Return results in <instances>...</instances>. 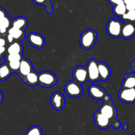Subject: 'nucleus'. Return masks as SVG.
<instances>
[{
  "mask_svg": "<svg viewBox=\"0 0 135 135\" xmlns=\"http://www.w3.org/2000/svg\"><path fill=\"white\" fill-rule=\"evenodd\" d=\"M103 103L99 106L97 111L103 114L111 120L116 119L118 112L111 95L107 93L103 99Z\"/></svg>",
  "mask_w": 135,
  "mask_h": 135,
  "instance_id": "1",
  "label": "nucleus"
},
{
  "mask_svg": "<svg viewBox=\"0 0 135 135\" xmlns=\"http://www.w3.org/2000/svg\"><path fill=\"white\" fill-rule=\"evenodd\" d=\"M97 32L93 28L83 31L80 37V45L81 49L89 50L95 46L97 41Z\"/></svg>",
  "mask_w": 135,
  "mask_h": 135,
  "instance_id": "2",
  "label": "nucleus"
},
{
  "mask_svg": "<svg viewBox=\"0 0 135 135\" xmlns=\"http://www.w3.org/2000/svg\"><path fill=\"white\" fill-rule=\"evenodd\" d=\"M123 22L119 19L112 18L108 21L106 26V30L108 35L114 38L120 37Z\"/></svg>",
  "mask_w": 135,
  "mask_h": 135,
  "instance_id": "3",
  "label": "nucleus"
},
{
  "mask_svg": "<svg viewBox=\"0 0 135 135\" xmlns=\"http://www.w3.org/2000/svg\"><path fill=\"white\" fill-rule=\"evenodd\" d=\"M57 78L53 72L42 71L38 73V85L45 88H50L57 84Z\"/></svg>",
  "mask_w": 135,
  "mask_h": 135,
  "instance_id": "4",
  "label": "nucleus"
},
{
  "mask_svg": "<svg viewBox=\"0 0 135 135\" xmlns=\"http://www.w3.org/2000/svg\"><path fill=\"white\" fill-rule=\"evenodd\" d=\"M64 91L66 95L71 98H77L82 95L83 89L81 84L74 80L68 81L64 85Z\"/></svg>",
  "mask_w": 135,
  "mask_h": 135,
  "instance_id": "5",
  "label": "nucleus"
},
{
  "mask_svg": "<svg viewBox=\"0 0 135 135\" xmlns=\"http://www.w3.org/2000/svg\"><path fill=\"white\" fill-rule=\"evenodd\" d=\"M98 62V61L95 58H91L85 66L88 72V80L91 82H97L100 80Z\"/></svg>",
  "mask_w": 135,
  "mask_h": 135,
  "instance_id": "6",
  "label": "nucleus"
},
{
  "mask_svg": "<svg viewBox=\"0 0 135 135\" xmlns=\"http://www.w3.org/2000/svg\"><path fill=\"white\" fill-rule=\"evenodd\" d=\"M27 40L28 43L32 47L35 49H41L45 46L46 40L45 37L39 32H31L27 36Z\"/></svg>",
  "mask_w": 135,
  "mask_h": 135,
  "instance_id": "7",
  "label": "nucleus"
},
{
  "mask_svg": "<svg viewBox=\"0 0 135 135\" xmlns=\"http://www.w3.org/2000/svg\"><path fill=\"white\" fill-rule=\"evenodd\" d=\"M118 98L127 104L135 103V88H122L118 92Z\"/></svg>",
  "mask_w": 135,
  "mask_h": 135,
  "instance_id": "8",
  "label": "nucleus"
},
{
  "mask_svg": "<svg viewBox=\"0 0 135 135\" xmlns=\"http://www.w3.org/2000/svg\"><path fill=\"white\" fill-rule=\"evenodd\" d=\"M88 93L90 97L96 101H103L107 94V91L102 87L97 84H91L88 88Z\"/></svg>",
  "mask_w": 135,
  "mask_h": 135,
  "instance_id": "9",
  "label": "nucleus"
},
{
  "mask_svg": "<svg viewBox=\"0 0 135 135\" xmlns=\"http://www.w3.org/2000/svg\"><path fill=\"white\" fill-rule=\"evenodd\" d=\"M73 79L80 84H85L88 81V72L85 66H78L74 68L72 73Z\"/></svg>",
  "mask_w": 135,
  "mask_h": 135,
  "instance_id": "10",
  "label": "nucleus"
},
{
  "mask_svg": "<svg viewBox=\"0 0 135 135\" xmlns=\"http://www.w3.org/2000/svg\"><path fill=\"white\" fill-rule=\"evenodd\" d=\"M50 103L55 111H61L64 107L66 103L64 96L59 91L54 92L50 96Z\"/></svg>",
  "mask_w": 135,
  "mask_h": 135,
  "instance_id": "11",
  "label": "nucleus"
},
{
  "mask_svg": "<svg viewBox=\"0 0 135 135\" xmlns=\"http://www.w3.org/2000/svg\"><path fill=\"white\" fill-rule=\"evenodd\" d=\"M93 120L96 127L101 130H105L111 127V120L100 113L98 111H96L93 115Z\"/></svg>",
  "mask_w": 135,
  "mask_h": 135,
  "instance_id": "12",
  "label": "nucleus"
},
{
  "mask_svg": "<svg viewBox=\"0 0 135 135\" xmlns=\"http://www.w3.org/2000/svg\"><path fill=\"white\" fill-rule=\"evenodd\" d=\"M33 70V66L31 61L23 57L20 62V67L17 74L21 79H23Z\"/></svg>",
  "mask_w": 135,
  "mask_h": 135,
  "instance_id": "13",
  "label": "nucleus"
},
{
  "mask_svg": "<svg viewBox=\"0 0 135 135\" xmlns=\"http://www.w3.org/2000/svg\"><path fill=\"white\" fill-rule=\"evenodd\" d=\"M135 35V23L126 21L122 27L120 37L124 39H129Z\"/></svg>",
  "mask_w": 135,
  "mask_h": 135,
  "instance_id": "14",
  "label": "nucleus"
},
{
  "mask_svg": "<svg viewBox=\"0 0 135 135\" xmlns=\"http://www.w3.org/2000/svg\"><path fill=\"white\" fill-rule=\"evenodd\" d=\"M98 69L100 80L105 81L109 79L111 75V70L107 64L103 62H99Z\"/></svg>",
  "mask_w": 135,
  "mask_h": 135,
  "instance_id": "15",
  "label": "nucleus"
},
{
  "mask_svg": "<svg viewBox=\"0 0 135 135\" xmlns=\"http://www.w3.org/2000/svg\"><path fill=\"white\" fill-rule=\"evenodd\" d=\"M21 80L28 86H35L38 85V73L33 70L21 79Z\"/></svg>",
  "mask_w": 135,
  "mask_h": 135,
  "instance_id": "16",
  "label": "nucleus"
},
{
  "mask_svg": "<svg viewBox=\"0 0 135 135\" xmlns=\"http://www.w3.org/2000/svg\"><path fill=\"white\" fill-rule=\"evenodd\" d=\"M28 20L25 17H17L12 20L11 22V27L17 28V29L25 31L28 27Z\"/></svg>",
  "mask_w": 135,
  "mask_h": 135,
  "instance_id": "17",
  "label": "nucleus"
},
{
  "mask_svg": "<svg viewBox=\"0 0 135 135\" xmlns=\"http://www.w3.org/2000/svg\"><path fill=\"white\" fill-rule=\"evenodd\" d=\"M122 88H135V73H129L124 76Z\"/></svg>",
  "mask_w": 135,
  "mask_h": 135,
  "instance_id": "18",
  "label": "nucleus"
},
{
  "mask_svg": "<svg viewBox=\"0 0 135 135\" xmlns=\"http://www.w3.org/2000/svg\"><path fill=\"white\" fill-rule=\"evenodd\" d=\"M7 32H8V34H9L10 35L12 36L15 41H21V42L25 38L26 36L25 31L17 29L13 27H10L8 29Z\"/></svg>",
  "mask_w": 135,
  "mask_h": 135,
  "instance_id": "19",
  "label": "nucleus"
},
{
  "mask_svg": "<svg viewBox=\"0 0 135 135\" xmlns=\"http://www.w3.org/2000/svg\"><path fill=\"white\" fill-rule=\"evenodd\" d=\"M12 74V71L11 70L7 62L0 64V80L1 81H4L9 78Z\"/></svg>",
  "mask_w": 135,
  "mask_h": 135,
  "instance_id": "20",
  "label": "nucleus"
},
{
  "mask_svg": "<svg viewBox=\"0 0 135 135\" xmlns=\"http://www.w3.org/2000/svg\"><path fill=\"white\" fill-rule=\"evenodd\" d=\"M23 47L21 41H14L7 49V54H23Z\"/></svg>",
  "mask_w": 135,
  "mask_h": 135,
  "instance_id": "21",
  "label": "nucleus"
},
{
  "mask_svg": "<svg viewBox=\"0 0 135 135\" xmlns=\"http://www.w3.org/2000/svg\"><path fill=\"white\" fill-rule=\"evenodd\" d=\"M127 9L126 8L125 5L123 3L113 6V13L115 16L120 19H121L122 17L127 13Z\"/></svg>",
  "mask_w": 135,
  "mask_h": 135,
  "instance_id": "22",
  "label": "nucleus"
},
{
  "mask_svg": "<svg viewBox=\"0 0 135 135\" xmlns=\"http://www.w3.org/2000/svg\"><path fill=\"white\" fill-rule=\"evenodd\" d=\"M32 2L38 6H43L45 7V11L49 14L53 13V7L50 0H32Z\"/></svg>",
  "mask_w": 135,
  "mask_h": 135,
  "instance_id": "23",
  "label": "nucleus"
},
{
  "mask_svg": "<svg viewBox=\"0 0 135 135\" xmlns=\"http://www.w3.org/2000/svg\"><path fill=\"white\" fill-rule=\"evenodd\" d=\"M43 132H42V128L40 127L37 125L32 126V127H30L25 132V135H42Z\"/></svg>",
  "mask_w": 135,
  "mask_h": 135,
  "instance_id": "24",
  "label": "nucleus"
},
{
  "mask_svg": "<svg viewBox=\"0 0 135 135\" xmlns=\"http://www.w3.org/2000/svg\"><path fill=\"white\" fill-rule=\"evenodd\" d=\"M120 19L124 22L128 21L135 23V9L127 11Z\"/></svg>",
  "mask_w": 135,
  "mask_h": 135,
  "instance_id": "25",
  "label": "nucleus"
},
{
  "mask_svg": "<svg viewBox=\"0 0 135 135\" xmlns=\"http://www.w3.org/2000/svg\"><path fill=\"white\" fill-rule=\"evenodd\" d=\"M11 22H12V19L10 18L9 15H7V17L0 21V28L8 30L10 27H11Z\"/></svg>",
  "mask_w": 135,
  "mask_h": 135,
  "instance_id": "26",
  "label": "nucleus"
},
{
  "mask_svg": "<svg viewBox=\"0 0 135 135\" xmlns=\"http://www.w3.org/2000/svg\"><path fill=\"white\" fill-rule=\"evenodd\" d=\"M23 58V54H7L6 56V62L21 61Z\"/></svg>",
  "mask_w": 135,
  "mask_h": 135,
  "instance_id": "27",
  "label": "nucleus"
},
{
  "mask_svg": "<svg viewBox=\"0 0 135 135\" xmlns=\"http://www.w3.org/2000/svg\"><path fill=\"white\" fill-rule=\"evenodd\" d=\"M20 62L21 61H15V62H7L13 73H17L20 67Z\"/></svg>",
  "mask_w": 135,
  "mask_h": 135,
  "instance_id": "28",
  "label": "nucleus"
},
{
  "mask_svg": "<svg viewBox=\"0 0 135 135\" xmlns=\"http://www.w3.org/2000/svg\"><path fill=\"white\" fill-rule=\"evenodd\" d=\"M123 3L125 5L127 11L135 9V0H123Z\"/></svg>",
  "mask_w": 135,
  "mask_h": 135,
  "instance_id": "29",
  "label": "nucleus"
},
{
  "mask_svg": "<svg viewBox=\"0 0 135 135\" xmlns=\"http://www.w3.org/2000/svg\"><path fill=\"white\" fill-rule=\"evenodd\" d=\"M121 126V123H120L119 120H118L117 119L113 120H111V127H113L114 128H115V129L119 128Z\"/></svg>",
  "mask_w": 135,
  "mask_h": 135,
  "instance_id": "30",
  "label": "nucleus"
},
{
  "mask_svg": "<svg viewBox=\"0 0 135 135\" xmlns=\"http://www.w3.org/2000/svg\"><path fill=\"white\" fill-rule=\"evenodd\" d=\"M8 15L7 11H6L5 9H3V7H0V21L2 20V19H3L4 17H7Z\"/></svg>",
  "mask_w": 135,
  "mask_h": 135,
  "instance_id": "31",
  "label": "nucleus"
},
{
  "mask_svg": "<svg viewBox=\"0 0 135 135\" xmlns=\"http://www.w3.org/2000/svg\"><path fill=\"white\" fill-rule=\"evenodd\" d=\"M107 1H108L109 3L113 6L123 3V0H107Z\"/></svg>",
  "mask_w": 135,
  "mask_h": 135,
  "instance_id": "32",
  "label": "nucleus"
},
{
  "mask_svg": "<svg viewBox=\"0 0 135 135\" xmlns=\"http://www.w3.org/2000/svg\"><path fill=\"white\" fill-rule=\"evenodd\" d=\"M6 52V46H0V59L3 58Z\"/></svg>",
  "mask_w": 135,
  "mask_h": 135,
  "instance_id": "33",
  "label": "nucleus"
},
{
  "mask_svg": "<svg viewBox=\"0 0 135 135\" xmlns=\"http://www.w3.org/2000/svg\"><path fill=\"white\" fill-rule=\"evenodd\" d=\"M6 41L5 38L0 37V46H6Z\"/></svg>",
  "mask_w": 135,
  "mask_h": 135,
  "instance_id": "34",
  "label": "nucleus"
},
{
  "mask_svg": "<svg viewBox=\"0 0 135 135\" xmlns=\"http://www.w3.org/2000/svg\"><path fill=\"white\" fill-rule=\"evenodd\" d=\"M131 66V70H132V72H133V73H135V59H134L132 61Z\"/></svg>",
  "mask_w": 135,
  "mask_h": 135,
  "instance_id": "35",
  "label": "nucleus"
},
{
  "mask_svg": "<svg viewBox=\"0 0 135 135\" xmlns=\"http://www.w3.org/2000/svg\"><path fill=\"white\" fill-rule=\"evenodd\" d=\"M7 41H8L9 43H12V42H14L13 38L12 37V36L10 35L9 34H8V35H7Z\"/></svg>",
  "mask_w": 135,
  "mask_h": 135,
  "instance_id": "36",
  "label": "nucleus"
},
{
  "mask_svg": "<svg viewBox=\"0 0 135 135\" xmlns=\"http://www.w3.org/2000/svg\"><path fill=\"white\" fill-rule=\"evenodd\" d=\"M122 127H123V129L124 130V131H127L128 128V123H124L123 124H122Z\"/></svg>",
  "mask_w": 135,
  "mask_h": 135,
  "instance_id": "37",
  "label": "nucleus"
},
{
  "mask_svg": "<svg viewBox=\"0 0 135 135\" xmlns=\"http://www.w3.org/2000/svg\"><path fill=\"white\" fill-rule=\"evenodd\" d=\"M3 101V92L2 91V90L0 89V105L2 104V102Z\"/></svg>",
  "mask_w": 135,
  "mask_h": 135,
  "instance_id": "38",
  "label": "nucleus"
},
{
  "mask_svg": "<svg viewBox=\"0 0 135 135\" xmlns=\"http://www.w3.org/2000/svg\"><path fill=\"white\" fill-rule=\"evenodd\" d=\"M130 135H135V133H133V134H130Z\"/></svg>",
  "mask_w": 135,
  "mask_h": 135,
  "instance_id": "39",
  "label": "nucleus"
}]
</instances>
